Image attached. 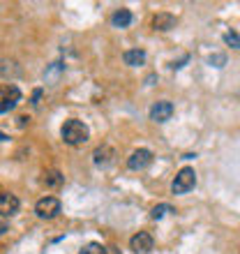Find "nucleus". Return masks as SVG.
<instances>
[{"instance_id": "1", "label": "nucleus", "mask_w": 240, "mask_h": 254, "mask_svg": "<svg viewBox=\"0 0 240 254\" xmlns=\"http://www.w3.org/2000/svg\"><path fill=\"white\" fill-rule=\"evenodd\" d=\"M60 136H62V141H65L67 146H81V143H86V141H88L90 129H88V125L83 121L72 118V121H67L65 125H62Z\"/></svg>"}, {"instance_id": "2", "label": "nucleus", "mask_w": 240, "mask_h": 254, "mask_svg": "<svg viewBox=\"0 0 240 254\" xmlns=\"http://www.w3.org/2000/svg\"><path fill=\"white\" fill-rule=\"evenodd\" d=\"M196 185V171L192 167H182L176 174L174 183H171V192L174 194H187L189 190H194Z\"/></svg>"}, {"instance_id": "3", "label": "nucleus", "mask_w": 240, "mask_h": 254, "mask_svg": "<svg viewBox=\"0 0 240 254\" xmlns=\"http://www.w3.org/2000/svg\"><path fill=\"white\" fill-rule=\"evenodd\" d=\"M60 201L56 196H42L37 203H35V213L40 220H54L56 215L60 213Z\"/></svg>"}, {"instance_id": "4", "label": "nucleus", "mask_w": 240, "mask_h": 254, "mask_svg": "<svg viewBox=\"0 0 240 254\" xmlns=\"http://www.w3.org/2000/svg\"><path fill=\"white\" fill-rule=\"evenodd\" d=\"M153 164V153L148 150V148H139V150H134L129 155V160H127V167L132 169V171H143Z\"/></svg>"}, {"instance_id": "5", "label": "nucleus", "mask_w": 240, "mask_h": 254, "mask_svg": "<svg viewBox=\"0 0 240 254\" xmlns=\"http://www.w3.org/2000/svg\"><path fill=\"white\" fill-rule=\"evenodd\" d=\"M153 248H155V241L148 231H139V234L132 236V241H129V250H132L134 254H148Z\"/></svg>"}, {"instance_id": "6", "label": "nucleus", "mask_w": 240, "mask_h": 254, "mask_svg": "<svg viewBox=\"0 0 240 254\" xmlns=\"http://www.w3.org/2000/svg\"><path fill=\"white\" fill-rule=\"evenodd\" d=\"M171 116H174V104L167 100L155 102L153 107H150V121H155V123H167V121H171Z\"/></svg>"}, {"instance_id": "7", "label": "nucleus", "mask_w": 240, "mask_h": 254, "mask_svg": "<svg viewBox=\"0 0 240 254\" xmlns=\"http://www.w3.org/2000/svg\"><path fill=\"white\" fill-rule=\"evenodd\" d=\"M19 208H21V203H19V199H16L14 194H9V192L0 194V213H2V217L16 215L19 213Z\"/></svg>"}, {"instance_id": "8", "label": "nucleus", "mask_w": 240, "mask_h": 254, "mask_svg": "<svg viewBox=\"0 0 240 254\" xmlns=\"http://www.w3.org/2000/svg\"><path fill=\"white\" fill-rule=\"evenodd\" d=\"M116 153H114V148L111 146H100V148H95V153H93V162H95V167H109L111 162H114Z\"/></svg>"}, {"instance_id": "9", "label": "nucleus", "mask_w": 240, "mask_h": 254, "mask_svg": "<svg viewBox=\"0 0 240 254\" xmlns=\"http://www.w3.org/2000/svg\"><path fill=\"white\" fill-rule=\"evenodd\" d=\"M153 28L155 30H160V33H169V30H174L176 28V16L169 12H160L153 16Z\"/></svg>"}, {"instance_id": "10", "label": "nucleus", "mask_w": 240, "mask_h": 254, "mask_svg": "<svg viewBox=\"0 0 240 254\" xmlns=\"http://www.w3.org/2000/svg\"><path fill=\"white\" fill-rule=\"evenodd\" d=\"M19 100H21L19 88L12 86L9 90H5V93H2V107H0V111H2V114H9V111L16 107V102H19Z\"/></svg>"}, {"instance_id": "11", "label": "nucleus", "mask_w": 240, "mask_h": 254, "mask_svg": "<svg viewBox=\"0 0 240 254\" xmlns=\"http://www.w3.org/2000/svg\"><path fill=\"white\" fill-rule=\"evenodd\" d=\"M42 183H44L49 190H58L60 185L65 183V176L60 174L58 169H49V171H44V174H42Z\"/></svg>"}, {"instance_id": "12", "label": "nucleus", "mask_w": 240, "mask_h": 254, "mask_svg": "<svg viewBox=\"0 0 240 254\" xmlns=\"http://www.w3.org/2000/svg\"><path fill=\"white\" fill-rule=\"evenodd\" d=\"M65 72V63H51V65L44 69V81H47L49 86H56L60 81V74Z\"/></svg>"}, {"instance_id": "13", "label": "nucleus", "mask_w": 240, "mask_h": 254, "mask_svg": "<svg viewBox=\"0 0 240 254\" xmlns=\"http://www.w3.org/2000/svg\"><path fill=\"white\" fill-rule=\"evenodd\" d=\"M111 23H114V28H127L132 23V12L127 7H120V9H116L111 14Z\"/></svg>"}, {"instance_id": "14", "label": "nucleus", "mask_w": 240, "mask_h": 254, "mask_svg": "<svg viewBox=\"0 0 240 254\" xmlns=\"http://www.w3.org/2000/svg\"><path fill=\"white\" fill-rule=\"evenodd\" d=\"M122 61H125V65H129V67H139L146 63V51H141V49H129V51L122 54Z\"/></svg>"}, {"instance_id": "15", "label": "nucleus", "mask_w": 240, "mask_h": 254, "mask_svg": "<svg viewBox=\"0 0 240 254\" xmlns=\"http://www.w3.org/2000/svg\"><path fill=\"white\" fill-rule=\"evenodd\" d=\"M167 213H174V208L169 206V203H160V206H155L153 210H150V217H153V220H162Z\"/></svg>"}, {"instance_id": "16", "label": "nucleus", "mask_w": 240, "mask_h": 254, "mask_svg": "<svg viewBox=\"0 0 240 254\" xmlns=\"http://www.w3.org/2000/svg\"><path fill=\"white\" fill-rule=\"evenodd\" d=\"M79 254H109V252H107V248H104L102 243H88Z\"/></svg>"}, {"instance_id": "17", "label": "nucleus", "mask_w": 240, "mask_h": 254, "mask_svg": "<svg viewBox=\"0 0 240 254\" xmlns=\"http://www.w3.org/2000/svg\"><path fill=\"white\" fill-rule=\"evenodd\" d=\"M208 65H210V67H224V65H227V56H224V54L208 56Z\"/></svg>"}, {"instance_id": "18", "label": "nucleus", "mask_w": 240, "mask_h": 254, "mask_svg": "<svg viewBox=\"0 0 240 254\" xmlns=\"http://www.w3.org/2000/svg\"><path fill=\"white\" fill-rule=\"evenodd\" d=\"M224 42H227L229 47L240 49V35L238 33H224Z\"/></svg>"}, {"instance_id": "19", "label": "nucleus", "mask_w": 240, "mask_h": 254, "mask_svg": "<svg viewBox=\"0 0 240 254\" xmlns=\"http://www.w3.org/2000/svg\"><path fill=\"white\" fill-rule=\"evenodd\" d=\"M40 97H42V88H37V90L33 93V107H37V104H40Z\"/></svg>"}]
</instances>
